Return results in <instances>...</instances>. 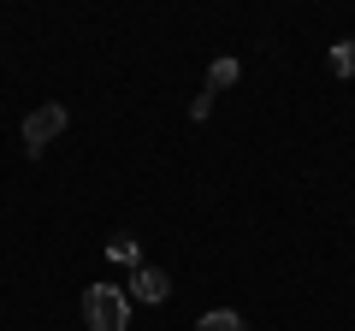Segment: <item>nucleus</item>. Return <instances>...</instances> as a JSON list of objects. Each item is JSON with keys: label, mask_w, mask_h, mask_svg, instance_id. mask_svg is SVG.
I'll return each instance as SVG.
<instances>
[{"label": "nucleus", "mask_w": 355, "mask_h": 331, "mask_svg": "<svg viewBox=\"0 0 355 331\" xmlns=\"http://www.w3.org/2000/svg\"><path fill=\"white\" fill-rule=\"evenodd\" d=\"M83 325L89 331H125L130 325V296L119 284H89L83 290Z\"/></svg>", "instance_id": "f257e3e1"}, {"label": "nucleus", "mask_w": 355, "mask_h": 331, "mask_svg": "<svg viewBox=\"0 0 355 331\" xmlns=\"http://www.w3.org/2000/svg\"><path fill=\"white\" fill-rule=\"evenodd\" d=\"M196 331H249V325H243V314H231V307H214V314L196 319Z\"/></svg>", "instance_id": "20e7f679"}, {"label": "nucleus", "mask_w": 355, "mask_h": 331, "mask_svg": "<svg viewBox=\"0 0 355 331\" xmlns=\"http://www.w3.org/2000/svg\"><path fill=\"white\" fill-rule=\"evenodd\" d=\"M107 255L125 260V267H137V237H113V242H107Z\"/></svg>", "instance_id": "0eeeda50"}, {"label": "nucleus", "mask_w": 355, "mask_h": 331, "mask_svg": "<svg viewBox=\"0 0 355 331\" xmlns=\"http://www.w3.org/2000/svg\"><path fill=\"white\" fill-rule=\"evenodd\" d=\"M65 130V107H36V113L24 118V142H30V154H42L53 136Z\"/></svg>", "instance_id": "f03ea898"}, {"label": "nucleus", "mask_w": 355, "mask_h": 331, "mask_svg": "<svg viewBox=\"0 0 355 331\" xmlns=\"http://www.w3.org/2000/svg\"><path fill=\"white\" fill-rule=\"evenodd\" d=\"M237 77H243V65H237V60H214V71H207V95L231 89V83H237Z\"/></svg>", "instance_id": "39448f33"}, {"label": "nucleus", "mask_w": 355, "mask_h": 331, "mask_svg": "<svg viewBox=\"0 0 355 331\" xmlns=\"http://www.w3.org/2000/svg\"><path fill=\"white\" fill-rule=\"evenodd\" d=\"M166 290H172V284H166L160 267H137L130 272V296H137V302H166Z\"/></svg>", "instance_id": "7ed1b4c3"}, {"label": "nucleus", "mask_w": 355, "mask_h": 331, "mask_svg": "<svg viewBox=\"0 0 355 331\" xmlns=\"http://www.w3.org/2000/svg\"><path fill=\"white\" fill-rule=\"evenodd\" d=\"M331 71H338V77H355V42H338V48H331Z\"/></svg>", "instance_id": "423d86ee"}]
</instances>
